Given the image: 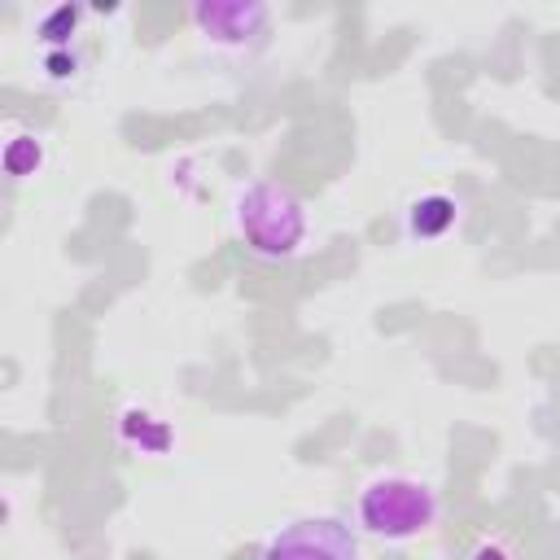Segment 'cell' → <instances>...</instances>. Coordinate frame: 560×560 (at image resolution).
<instances>
[{
  "mask_svg": "<svg viewBox=\"0 0 560 560\" xmlns=\"http://www.w3.org/2000/svg\"><path fill=\"white\" fill-rule=\"evenodd\" d=\"M236 236L254 258L284 262L306 245V206L276 179H249L232 201Z\"/></svg>",
  "mask_w": 560,
  "mask_h": 560,
  "instance_id": "obj_1",
  "label": "cell"
},
{
  "mask_svg": "<svg viewBox=\"0 0 560 560\" xmlns=\"http://www.w3.org/2000/svg\"><path fill=\"white\" fill-rule=\"evenodd\" d=\"M354 521L381 542H407L438 521V490L416 477H376L354 499Z\"/></svg>",
  "mask_w": 560,
  "mask_h": 560,
  "instance_id": "obj_2",
  "label": "cell"
},
{
  "mask_svg": "<svg viewBox=\"0 0 560 560\" xmlns=\"http://www.w3.org/2000/svg\"><path fill=\"white\" fill-rule=\"evenodd\" d=\"M192 22L206 44L232 57H254L271 39V9L258 0H201L192 4Z\"/></svg>",
  "mask_w": 560,
  "mask_h": 560,
  "instance_id": "obj_3",
  "label": "cell"
},
{
  "mask_svg": "<svg viewBox=\"0 0 560 560\" xmlns=\"http://www.w3.org/2000/svg\"><path fill=\"white\" fill-rule=\"evenodd\" d=\"M262 560H359V534L337 516H298L267 538Z\"/></svg>",
  "mask_w": 560,
  "mask_h": 560,
  "instance_id": "obj_4",
  "label": "cell"
},
{
  "mask_svg": "<svg viewBox=\"0 0 560 560\" xmlns=\"http://www.w3.org/2000/svg\"><path fill=\"white\" fill-rule=\"evenodd\" d=\"M118 438H122V446H131L136 455H162V451H171V442H175L171 424L158 420L153 411H140V407H127V411L118 416Z\"/></svg>",
  "mask_w": 560,
  "mask_h": 560,
  "instance_id": "obj_5",
  "label": "cell"
},
{
  "mask_svg": "<svg viewBox=\"0 0 560 560\" xmlns=\"http://www.w3.org/2000/svg\"><path fill=\"white\" fill-rule=\"evenodd\" d=\"M455 219H459V206L446 192H424L407 206V232L411 236H442L455 228Z\"/></svg>",
  "mask_w": 560,
  "mask_h": 560,
  "instance_id": "obj_6",
  "label": "cell"
},
{
  "mask_svg": "<svg viewBox=\"0 0 560 560\" xmlns=\"http://www.w3.org/2000/svg\"><path fill=\"white\" fill-rule=\"evenodd\" d=\"M44 166V140L31 136V131H13L4 140V175L9 179H26Z\"/></svg>",
  "mask_w": 560,
  "mask_h": 560,
  "instance_id": "obj_7",
  "label": "cell"
},
{
  "mask_svg": "<svg viewBox=\"0 0 560 560\" xmlns=\"http://www.w3.org/2000/svg\"><path fill=\"white\" fill-rule=\"evenodd\" d=\"M74 26H79V9H74V4H57V9H52L44 22H39V39H44L48 48H57V44H70Z\"/></svg>",
  "mask_w": 560,
  "mask_h": 560,
  "instance_id": "obj_8",
  "label": "cell"
},
{
  "mask_svg": "<svg viewBox=\"0 0 560 560\" xmlns=\"http://www.w3.org/2000/svg\"><path fill=\"white\" fill-rule=\"evenodd\" d=\"M472 560H516V556H512V551H508L503 542H494V538H490V542H477Z\"/></svg>",
  "mask_w": 560,
  "mask_h": 560,
  "instance_id": "obj_9",
  "label": "cell"
},
{
  "mask_svg": "<svg viewBox=\"0 0 560 560\" xmlns=\"http://www.w3.org/2000/svg\"><path fill=\"white\" fill-rule=\"evenodd\" d=\"M48 74H52V79H66V74H74V57L48 52Z\"/></svg>",
  "mask_w": 560,
  "mask_h": 560,
  "instance_id": "obj_10",
  "label": "cell"
}]
</instances>
